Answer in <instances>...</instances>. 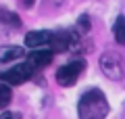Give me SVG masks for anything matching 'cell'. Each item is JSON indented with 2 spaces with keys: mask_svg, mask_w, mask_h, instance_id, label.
<instances>
[{
  "mask_svg": "<svg viewBox=\"0 0 125 119\" xmlns=\"http://www.w3.org/2000/svg\"><path fill=\"white\" fill-rule=\"evenodd\" d=\"M108 113V100L102 94V90L92 88L79 98L77 115L79 119H104Z\"/></svg>",
  "mask_w": 125,
  "mask_h": 119,
  "instance_id": "obj_1",
  "label": "cell"
},
{
  "mask_svg": "<svg viewBox=\"0 0 125 119\" xmlns=\"http://www.w3.org/2000/svg\"><path fill=\"white\" fill-rule=\"evenodd\" d=\"M85 69V59H75V61H71V63H67V65H62L61 69L56 71V82H58V86H73L79 79V75H81V71Z\"/></svg>",
  "mask_w": 125,
  "mask_h": 119,
  "instance_id": "obj_2",
  "label": "cell"
},
{
  "mask_svg": "<svg viewBox=\"0 0 125 119\" xmlns=\"http://www.w3.org/2000/svg\"><path fill=\"white\" fill-rule=\"evenodd\" d=\"M31 75H33V69H31L27 63H19V65L10 67V69L2 71V73H0V79H2V84L19 86V84H25Z\"/></svg>",
  "mask_w": 125,
  "mask_h": 119,
  "instance_id": "obj_3",
  "label": "cell"
},
{
  "mask_svg": "<svg viewBox=\"0 0 125 119\" xmlns=\"http://www.w3.org/2000/svg\"><path fill=\"white\" fill-rule=\"evenodd\" d=\"M100 69L104 75L111 79H121L123 77V59L117 52H104L100 57Z\"/></svg>",
  "mask_w": 125,
  "mask_h": 119,
  "instance_id": "obj_4",
  "label": "cell"
},
{
  "mask_svg": "<svg viewBox=\"0 0 125 119\" xmlns=\"http://www.w3.org/2000/svg\"><path fill=\"white\" fill-rule=\"evenodd\" d=\"M52 31H46V29H38V31H29L25 34V44L29 48H38V46H44L52 42Z\"/></svg>",
  "mask_w": 125,
  "mask_h": 119,
  "instance_id": "obj_5",
  "label": "cell"
},
{
  "mask_svg": "<svg viewBox=\"0 0 125 119\" xmlns=\"http://www.w3.org/2000/svg\"><path fill=\"white\" fill-rule=\"evenodd\" d=\"M52 50H31V54L27 57V65L31 69H42V67L50 65L52 61Z\"/></svg>",
  "mask_w": 125,
  "mask_h": 119,
  "instance_id": "obj_6",
  "label": "cell"
},
{
  "mask_svg": "<svg viewBox=\"0 0 125 119\" xmlns=\"http://www.w3.org/2000/svg\"><path fill=\"white\" fill-rule=\"evenodd\" d=\"M71 48V31H56L52 36V42H50V50L52 52H62V50Z\"/></svg>",
  "mask_w": 125,
  "mask_h": 119,
  "instance_id": "obj_7",
  "label": "cell"
},
{
  "mask_svg": "<svg viewBox=\"0 0 125 119\" xmlns=\"http://www.w3.org/2000/svg\"><path fill=\"white\" fill-rule=\"evenodd\" d=\"M21 57H23L21 46H2V48H0V61L2 63L15 61V59H21Z\"/></svg>",
  "mask_w": 125,
  "mask_h": 119,
  "instance_id": "obj_8",
  "label": "cell"
},
{
  "mask_svg": "<svg viewBox=\"0 0 125 119\" xmlns=\"http://www.w3.org/2000/svg\"><path fill=\"white\" fill-rule=\"evenodd\" d=\"M113 34H115V40H117V42L125 46V17H117V19H115Z\"/></svg>",
  "mask_w": 125,
  "mask_h": 119,
  "instance_id": "obj_9",
  "label": "cell"
},
{
  "mask_svg": "<svg viewBox=\"0 0 125 119\" xmlns=\"http://www.w3.org/2000/svg\"><path fill=\"white\" fill-rule=\"evenodd\" d=\"M10 98H13L10 88H9L6 84H2V82H0V109H6V107L10 105Z\"/></svg>",
  "mask_w": 125,
  "mask_h": 119,
  "instance_id": "obj_10",
  "label": "cell"
},
{
  "mask_svg": "<svg viewBox=\"0 0 125 119\" xmlns=\"http://www.w3.org/2000/svg\"><path fill=\"white\" fill-rule=\"evenodd\" d=\"M0 21H6V23H10V25H15V27H19L21 25V19L17 17L15 13H10V11H0Z\"/></svg>",
  "mask_w": 125,
  "mask_h": 119,
  "instance_id": "obj_11",
  "label": "cell"
},
{
  "mask_svg": "<svg viewBox=\"0 0 125 119\" xmlns=\"http://www.w3.org/2000/svg\"><path fill=\"white\" fill-rule=\"evenodd\" d=\"M77 27H79L83 34H85V31H90V17H88V15H81V17L77 19Z\"/></svg>",
  "mask_w": 125,
  "mask_h": 119,
  "instance_id": "obj_12",
  "label": "cell"
},
{
  "mask_svg": "<svg viewBox=\"0 0 125 119\" xmlns=\"http://www.w3.org/2000/svg\"><path fill=\"white\" fill-rule=\"evenodd\" d=\"M0 119H21V115H19V113H13V111H6V113L0 115Z\"/></svg>",
  "mask_w": 125,
  "mask_h": 119,
  "instance_id": "obj_13",
  "label": "cell"
},
{
  "mask_svg": "<svg viewBox=\"0 0 125 119\" xmlns=\"http://www.w3.org/2000/svg\"><path fill=\"white\" fill-rule=\"evenodd\" d=\"M21 2H23V6H33L36 0H21Z\"/></svg>",
  "mask_w": 125,
  "mask_h": 119,
  "instance_id": "obj_14",
  "label": "cell"
}]
</instances>
